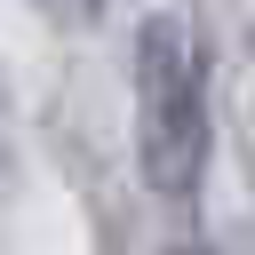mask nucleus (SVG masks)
Masks as SVG:
<instances>
[{"label":"nucleus","instance_id":"obj_1","mask_svg":"<svg viewBox=\"0 0 255 255\" xmlns=\"http://www.w3.org/2000/svg\"><path fill=\"white\" fill-rule=\"evenodd\" d=\"M207 159H215L207 56H199L191 24L175 8H159L135 32V167H143V191L183 207V199H199Z\"/></svg>","mask_w":255,"mask_h":255},{"label":"nucleus","instance_id":"obj_2","mask_svg":"<svg viewBox=\"0 0 255 255\" xmlns=\"http://www.w3.org/2000/svg\"><path fill=\"white\" fill-rule=\"evenodd\" d=\"M40 8H48L56 24H96V16L112 8V0H40Z\"/></svg>","mask_w":255,"mask_h":255},{"label":"nucleus","instance_id":"obj_3","mask_svg":"<svg viewBox=\"0 0 255 255\" xmlns=\"http://www.w3.org/2000/svg\"><path fill=\"white\" fill-rule=\"evenodd\" d=\"M159 255H223V247H215V239H167Z\"/></svg>","mask_w":255,"mask_h":255}]
</instances>
